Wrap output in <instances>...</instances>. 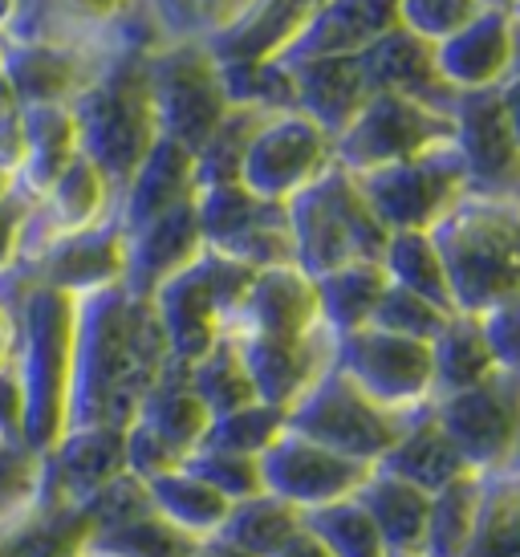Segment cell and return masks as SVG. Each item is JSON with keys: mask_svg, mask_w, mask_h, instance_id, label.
<instances>
[{"mask_svg": "<svg viewBox=\"0 0 520 557\" xmlns=\"http://www.w3.org/2000/svg\"><path fill=\"white\" fill-rule=\"evenodd\" d=\"M362 74H367L374 94H403V98H419L428 107L456 110L459 94L439 78L435 70V46L414 37L411 29H391L383 41H374L367 53H358Z\"/></svg>", "mask_w": 520, "mask_h": 557, "instance_id": "cell-26", "label": "cell"}, {"mask_svg": "<svg viewBox=\"0 0 520 557\" xmlns=\"http://www.w3.org/2000/svg\"><path fill=\"white\" fill-rule=\"evenodd\" d=\"M16 110H21V98H16L9 74H4V65H0V119H9V114H16Z\"/></svg>", "mask_w": 520, "mask_h": 557, "instance_id": "cell-59", "label": "cell"}, {"mask_svg": "<svg viewBox=\"0 0 520 557\" xmlns=\"http://www.w3.org/2000/svg\"><path fill=\"white\" fill-rule=\"evenodd\" d=\"M301 529H306V512L293 509L289 500H281V496L260 493L240 500V505H232L228 521L220 529V542L245 549L248 557H273Z\"/></svg>", "mask_w": 520, "mask_h": 557, "instance_id": "cell-41", "label": "cell"}, {"mask_svg": "<svg viewBox=\"0 0 520 557\" xmlns=\"http://www.w3.org/2000/svg\"><path fill=\"white\" fill-rule=\"evenodd\" d=\"M285 432V411H276L269 403H248L240 411H228V416H215L203 432V444L199 448H215V451H236V456H252L260 460L264 451L276 444V435Z\"/></svg>", "mask_w": 520, "mask_h": 557, "instance_id": "cell-47", "label": "cell"}, {"mask_svg": "<svg viewBox=\"0 0 520 557\" xmlns=\"http://www.w3.org/2000/svg\"><path fill=\"white\" fill-rule=\"evenodd\" d=\"M370 468L358 460H346L337 451L313 444L306 435L285 432L276 435V444L260 456V480L264 493L289 500L293 509L318 512L325 505H337L346 496H358V488L367 484Z\"/></svg>", "mask_w": 520, "mask_h": 557, "instance_id": "cell-16", "label": "cell"}, {"mask_svg": "<svg viewBox=\"0 0 520 557\" xmlns=\"http://www.w3.org/2000/svg\"><path fill=\"white\" fill-rule=\"evenodd\" d=\"M318 330H325L318 281L301 273L297 264L252 273L228 325L232 338H306Z\"/></svg>", "mask_w": 520, "mask_h": 557, "instance_id": "cell-20", "label": "cell"}, {"mask_svg": "<svg viewBox=\"0 0 520 557\" xmlns=\"http://www.w3.org/2000/svg\"><path fill=\"white\" fill-rule=\"evenodd\" d=\"M273 557H334V554H330V549H325V545L318 542L309 529H301V533H297V537H293L285 549H276Z\"/></svg>", "mask_w": 520, "mask_h": 557, "instance_id": "cell-58", "label": "cell"}, {"mask_svg": "<svg viewBox=\"0 0 520 557\" xmlns=\"http://www.w3.org/2000/svg\"><path fill=\"white\" fill-rule=\"evenodd\" d=\"M16 355H21V294L16 301L0 294V374L16 371Z\"/></svg>", "mask_w": 520, "mask_h": 557, "instance_id": "cell-55", "label": "cell"}, {"mask_svg": "<svg viewBox=\"0 0 520 557\" xmlns=\"http://www.w3.org/2000/svg\"><path fill=\"white\" fill-rule=\"evenodd\" d=\"M379 468H386V472H395V476H403V480H411L423 493H435V488H444V484H451V480H459L468 472V465H463V456H459V448H456V440L444 432V423L435 419L431 407L414 411L411 423H407V432L398 435V444L386 451V460Z\"/></svg>", "mask_w": 520, "mask_h": 557, "instance_id": "cell-34", "label": "cell"}, {"mask_svg": "<svg viewBox=\"0 0 520 557\" xmlns=\"http://www.w3.org/2000/svg\"><path fill=\"white\" fill-rule=\"evenodd\" d=\"M484 505H488V476L463 472L459 480L431 493L428 517V557H472V545L484 525Z\"/></svg>", "mask_w": 520, "mask_h": 557, "instance_id": "cell-37", "label": "cell"}, {"mask_svg": "<svg viewBox=\"0 0 520 557\" xmlns=\"http://www.w3.org/2000/svg\"><path fill=\"white\" fill-rule=\"evenodd\" d=\"M29 285H46L70 297H90L126 281V233L119 216L53 240L46 252L13 269Z\"/></svg>", "mask_w": 520, "mask_h": 557, "instance_id": "cell-18", "label": "cell"}, {"mask_svg": "<svg viewBox=\"0 0 520 557\" xmlns=\"http://www.w3.org/2000/svg\"><path fill=\"white\" fill-rule=\"evenodd\" d=\"M383 269H386V277H391V285L411 289V294L428 297V301L456 313L444 257H439L431 233H391L386 252H383Z\"/></svg>", "mask_w": 520, "mask_h": 557, "instance_id": "cell-44", "label": "cell"}, {"mask_svg": "<svg viewBox=\"0 0 520 557\" xmlns=\"http://www.w3.org/2000/svg\"><path fill=\"white\" fill-rule=\"evenodd\" d=\"M451 139H456V123L447 110L428 107L419 98H403V94H370L358 119L334 139V163L350 175H367V171L428 156Z\"/></svg>", "mask_w": 520, "mask_h": 557, "instance_id": "cell-9", "label": "cell"}, {"mask_svg": "<svg viewBox=\"0 0 520 557\" xmlns=\"http://www.w3.org/2000/svg\"><path fill=\"white\" fill-rule=\"evenodd\" d=\"M334 367L354 387H362L374 403L391 411L414 416L435 403V374H431V342L386 334L379 325L354 330L337 338Z\"/></svg>", "mask_w": 520, "mask_h": 557, "instance_id": "cell-12", "label": "cell"}, {"mask_svg": "<svg viewBox=\"0 0 520 557\" xmlns=\"http://www.w3.org/2000/svg\"><path fill=\"white\" fill-rule=\"evenodd\" d=\"M77 297L21 281V355L16 383L25 395V444L53 451L70 435L74 407Z\"/></svg>", "mask_w": 520, "mask_h": 557, "instance_id": "cell-2", "label": "cell"}, {"mask_svg": "<svg viewBox=\"0 0 520 557\" xmlns=\"http://www.w3.org/2000/svg\"><path fill=\"white\" fill-rule=\"evenodd\" d=\"M447 318H451V310H444V306H435V301L411 294V289L386 285V294H383V301H379V310H374V322L370 325H379V330H386V334L431 342L439 330H444Z\"/></svg>", "mask_w": 520, "mask_h": 557, "instance_id": "cell-48", "label": "cell"}, {"mask_svg": "<svg viewBox=\"0 0 520 557\" xmlns=\"http://www.w3.org/2000/svg\"><path fill=\"white\" fill-rule=\"evenodd\" d=\"M398 25L403 0H318L276 62L301 65L318 58H358Z\"/></svg>", "mask_w": 520, "mask_h": 557, "instance_id": "cell-21", "label": "cell"}, {"mask_svg": "<svg viewBox=\"0 0 520 557\" xmlns=\"http://www.w3.org/2000/svg\"><path fill=\"white\" fill-rule=\"evenodd\" d=\"M391 557H428V554H391Z\"/></svg>", "mask_w": 520, "mask_h": 557, "instance_id": "cell-64", "label": "cell"}, {"mask_svg": "<svg viewBox=\"0 0 520 557\" xmlns=\"http://www.w3.org/2000/svg\"><path fill=\"white\" fill-rule=\"evenodd\" d=\"M94 533L90 505H53L0 529V557H86Z\"/></svg>", "mask_w": 520, "mask_h": 557, "instance_id": "cell-36", "label": "cell"}, {"mask_svg": "<svg viewBox=\"0 0 520 557\" xmlns=\"http://www.w3.org/2000/svg\"><path fill=\"white\" fill-rule=\"evenodd\" d=\"M25 159H29V126H25V107H21L16 114L0 119V171L16 184Z\"/></svg>", "mask_w": 520, "mask_h": 557, "instance_id": "cell-54", "label": "cell"}, {"mask_svg": "<svg viewBox=\"0 0 520 557\" xmlns=\"http://www.w3.org/2000/svg\"><path fill=\"white\" fill-rule=\"evenodd\" d=\"M451 123H456V151L468 171V196L520 200V147L505 119L500 94H459Z\"/></svg>", "mask_w": 520, "mask_h": 557, "instance_id": "cell-17", "label": "cell"}, {"mask_svg": "<svg viewBox=\"0 0 520 557\" xmlns=\"http://www.w3.org/2000/svg\"><path fill=\"white\" fill-rule=\"evenodd\" d=\"M293 74L297 114H306L325 135H342L370 102V82L358 58H318V62L285 65Z\"/></svg>", "mask_w": 520, "mask_h": 557, "instance_id": "cell-28", "label": "cell"}, {"mask_svg": "<svg viewBox=\"0 0 520 557\" xmlns=\"http://www.w3.org/2000/svg\"><path fill=\"white\" fill-rule=\"evenodd\" d=\"M269 110L257 107H228V114L220 119L208 143L196 151V187H215V184H240V168L257 131L264 126Z\"/></svg>", "mask_w": 520, "mask_h": 557, "instance_id": "cell-45", "label": "cell"}, {"mask_svg": "<svg viewBox=\"0 0 520 557\" xmlns=\"http://www.w3.org/2000/svg\"><path fill=\"white\" fill-rule=\"evenodd\" d=\"M480 322H484V334H488L496 371L520 379V297H508L500 306H492L488 313H480Z\"/></svg>", "mask_w": 520, "mask_h": 557, "instance_id": "cell-52", "label": "cell"}, {"mask_svg": "<svg viewBox=\"0 0 520 557\" xmlns=\"http://www.w3.org/2000/svg\"><path fill=\"white\" fill-rule=\"evenodd\" d=\"M496 94H500L505 119H508V126H512V139H517V147H520V53H517V65H512V74H508V78L496 86Z\"/></svg>", "mask_w": 520, "mask_h": 557, "instance_id": "cell-57", "label": "cell"}, {"mask_svg": "<svg viewBox=\"0 0 520 557\" xmlns=\"http://www.w3.org/2000/svg\"><path fill=\"white\" fill-rule=\"evenodd\" d=\"M168 367L171 350L151 297H135L126 285L77 297L70 428H126Z\"/></svg>", "mask_w": 520, "mask_h": 557, "instance_id": "cell-1", "label": "cell"}, {"mask_svg": "<svg viewBox=\"0 0 520 557\" xmlns=\"http://www.w3.org/2000/svg\"><path fill=\"white\" fill-rule=\"evenodd\" d=\"M484 4H496V9H508V4H512V0H484Z\"/></svg>", "mask_w": 520, "mask_h": 557, "instance_id": "cell-63", "label": "cell"}, {"mask_svg": "<svg viewBox=\"0 0 520 557\" xmlns=\"http://www.w3.org/2000/svg\"><path fill=\"white\" fill-rule=\"evenodd\" d=\"M520 53V29L508 9L488 4L472 25L435 46V70L456 94L496 90L512 74Z\"/></svg>", "mask_w": 520, "mask_h": 557, "instance_id": "cell-23", "label": "cell"}, {"mask_svg": "<svg viewBox=\"0 0 520 557\" xmlns=\"http://www.w3.org/2000/svg\"><path fill=\"white\" fill-rule=\"evenodd\" d=\"M362 509L374 517V525L383 533L391 554H423L428 542V517H431V493L419 484L395 476L386 468H370L367 484L358 488Z\"/></svg>", "mask_w": 520, "mask_h": 557, "instance_id": "cell-31", "label": "cell"}, {"mask_svg": "<svg viewBox=\"0 0 520 557\" xmlns=\"http://www.w3.org/2000/svg\"><path fill=\"white\" fill-rule=\"evenodd\" d=\"M203 233L196 220V200L171 208L151 224L126 233V289L135 297H151L163 281H171L179 269L203 252Z\"/></svg>", "mask_w": 520, "mask_h": 557, "instance_id": "cell-25", "label": "cell"}, {"mask_svg": "<svg viewBox=\"0 0 520 557\" xmlns=\"http://www.w3.org/2000/svg\"><path fill=\"white\" fill-rule=\"evenodd\" d=\"M459 313H488L508 297H520V200L463 196L435 228Z\"/></svg>", "mask_w": 520, "mask_h": 557, "instance_id": "cell-3", "label": "cell"}, {"mask_svg": "<svg viewBox=\"0 0 520 557\" xmlns=\"http://www.w3.org/2000/svg\"><path fill=\"white\" fill-rule=\"evenodd\" d=\"M354 180L362 184L374 216L386 224V233H431L468 196V171L456 151V139L428 156L383 171H367Z\"/></svg>", "mask_w": 520, "mask_h": 557, "instance_id": "cell-11", "label": "cell"}, {"mask_svg": "<svg viewBox=\"0 0 520 557\" xmlns=\"http://www.w3.org/2000/svg\"><path fill=\"white\" fill-rule=\"evenodd\" d=\"M444 432L475 476H496L520 456V379L492 374L488 383L431 403Z\"/></svg>", "mask_w": 520, "mask_h": 557, "instance_id": "cell-14", "label": "cell"}, {"mask_svg": "<svg viewBox=\"0 0 520 557\" xmlns=\"http://www.w3.org/2000/svg\"><path fill=\"white\" fill-rule=\"evenodd\" d=\"M110 58L65 46L0 41V65L13 82L21 107H70L77 94L107 70Z\"/></svg>", "mask_w": 520, "mask_h": 557, "instance_id": "cell-24", "label": "cell"}, {"mask_svg": "<svg viewBox=\"0 0 520 557\" xmlns=\"http://www.w3.org/2000/svg\"><path fill=\"white\" fill-rule=\"evenodd\" d=\"M196 476H203L215 493H224L232 505H240L248 496L264 493V480H260V460L252 456H236V451H215V448H196L184 460Z\"/></svg>", "mask_w": 520, "mask_h": 557, "instance_id": "cell-49", "label": "cell"}, {"mask_svg": "<svg viewBox=\"0 0 520 557\" xmlns=\"http://www.w3.org/2000/svg\"><path fill=\"white\" fill-rule=\"evenodd\" d=\"M143 493H147V505H151L168 525L187 533L191 542H215L232 512L228 496L215 493L212 484H208L203 476H196L187 465L147 480Z\"/></svg>", "mask_w": 520, "mask_h": 557, "instance_id": "cell-32", "label": "cell"}, {"mask_svg": "<svg viewBox=\"0 0 520 557\" xmlns=\"http://www.w3.org/2000/svg\"><path fill=\"white\" fill-rule=\"evenodd\" d=\"M0 41L65 46L86 53L163 49L147 0H0Z\"/></svg>", "mask_w": 520, "mask_h": 557, "instance_id": "cell-6", "label": "cell"}, {"mask_svg": "<svg viewBox=\"0 0 520 557\" xmlns=\"http://www.w3.org/2000/svg\"><path fill=\"white\" fill-rule=\"evenodd\" d=\"M472 557H520V484L508 496L488 493Z\"/></svg>", "mask_w": 520, "mask_h": 557, "instance_id": "cell-51", "label": "cell"}, {"mask_svg": "<svg viewBox=\"0 0 520 557\" xmlns=\"http://www.w3.org/2000/svg\"><path fill=\"white\" fill-rule=\"evenodd\" d=\"M203 542H191L187 533L168 525L151 505L114 517V525H98L90 554L107 557H191Z\"/></svg>", "mask_w": 520, "mask_h": 557, "instance_id": "cell-42", "label": "cell"}, {"mask_svg": "<svg viewBox=\"0 0 520 557\" xmlns=\"http://www.w3.org/2000/svg\"><path fill=\"white\" fill-rule=\"evenodd\" d=\"M508 16L517 21V29H520V0H512V4H508Z\"/></svg>", "mask_w": 520, "mask_h": 557, "instance_id": "cell-62", "label": "cell"}, {"mask_svg": "<svg viewBox=\"0 0 520 557\" xmlns=\"http://www.w3.org/2000/svg\"><path fill=\"white\" fill-rule=\"evenodd\" d=\"M431 374H435V399L472 391L480 383H488L492 374H500L484 322L475 313L456 310L444 322V330L431 338Z\"/></svg>", "mask_w": 520, "mask_h": 557, "instance_id": "cell-35", "label": "cell"}, {"mask_svg": "<svg viewBox=\"0 0 520 557\" xmlns=\"http://www.w3.org/2000/svg\"><path fill=\"white\" fill-rule=\"evenodd\" d=\"M330 168H334V135H325L306 114L285 110L269 114L257 131L240 168V184L260 200L289 203Z\"/></svg>", "mask_w": 520, "mask_h": 557, "instance_id": "cell-15", "label": "cell"}, {"mask_svg": "<svg viewBox=\"0 0 520 557\" xmlns=\"http://www.w3.org/2000/svg\"><path fill=\"white\" fill-rule=\"evenodd\" d=\"M285 216L293 236V264L309 277H325L354 261H383L391 240L362 184L337 163L285 203Z\"/></svg>", "mask_w": 520, "mask_h": 557, "instance_id": "cell-5", "label": "cell"}, {"mask_svg": "<svg viewBox=\"0 0 520 557\" xmlns=\"http://www.w3.org/2000/svg\"><path fill=\"white\" fill-rule=\"evenodd\" d=\"M0 435L4 440H25V395L13 374H0Z\"/></svg>", "mask_w": 520, "mask_h": 557, "instance_id": "cell-56", "label": "cell"}, {"mask_svg": "<svg viewBox=\"0 0 520 557\" xmlns=\"http://www.w3.org/2000/svg\"><path fill=\"white\" fill-rule=\"evenodd\" d=\"M313 281H318L322 322L334 338H346L354 330H367V325L374 322V310H379V301H383L386 285H391L383 261L342 264V269L325 273V277H313Z\"/></svg>", "mask_w": 520, "mask_h": 557, "instance_id": "cell-39", "label": "cell"}, {"mask_svg": "<svg viewBox=\"0 0 520 557\" xmlns=\"http://www.w3.org/2000/svg\"><path fill=\"white\" fill-rule=\"evenodd\" d=\"M248 281H252L248 264L203 248L187 269H179L175 277L154 289L151 306L163 325L171 362L191 367L199 355H208L215 342L228 334Z\"/></svg>", "mask_w": 520, "mask_h": 557, "instance_id": "cell-7", "label": "cell"}, {"mask_svg": "<svg viewBox=\"0 0 520 557\" xmlns=\"http://www.w3.org/2000/svg\"><path fill=\"white\" fill-rule=\"evenodd\" d=\"M77 139L82 156L110 180L123 196L138 163L159 143V119L151 102V78H147V53L123 49L107 62V70L77 94L74 102Z\"/></svg>", "mask_w": 520, "mask_h": 557, "instance_id": "cell-4", "label": "cell"}, {"mask_svg": "<svg viewBox=\"0 0 520 557\" xmlns=\"http://www.w3.org/2000/svg\"><path fill=\"white\" fill-rule=\"evenodd\" d=\"M191 557H248L245 549H236V545H228V542H220V537H215V542H203L196 549V554Z\"/></svg>", "mask_w": 520, "mask_h": 557, "instance_id": "cell-60", "label": "cell"}, {"mask_svg": "<svg viewBox=\"0 0 520 557\" xmlns=\"http://www.w3.org/2000/svg\"><path fill=\"white\" fill-rule=\"evenodd\" d=\"M196 220L203 245L248 264L252 273L293 264V236L285 203L252 196L245 184L196 187Z\"/></svg>", "mask_w": 520, "mask_h": 557, "instance_id": "cell-13", "label": "cell"}, {"mask_svg": "<svg viewBox=\"0 0 520 557\" xmlns=\"http://www.w3.org/2000/svg\"><path fill=\"white\" fill-rule=\"evenodd\" d=\"M13 191H16V184L4 175V171H0V200H4V196H13Z\"/></svg>", "mask_w": 520, "mask_h": 557, "instance_id": "cell-61", "label": "cell"}, {"mask_svg": "<svg viewBox=\"0 0 520 557\" xmlns=\"http://www.w3.org/2000/svg\"><path fill=\"white\" fill-rule=\"evenodd\" d=\"M114 212H119V191L110 187V180L94 168L90 159L77 156L53 180L46 196L29 203V220H25V236H21V264L33 261L37 252H46L53 240L82 233V228H94V224L110 220Z\"/></svg>", "mask_w": 520, "mask_h": 557, "instance_id": "cell-19", "label": "cell"}, {"mask_svg": "<svg viewBox=\"0 0 520 557\" xmlns=\"http://www.w3.org/2000/svg\"><path fill=\"white\" fill-rule=\"evenodd\" d=\"M49 456L62 484L58 505H90L94 496H102L110 484L126 476L123 428H70V435Z\"/></svg>", "mask_w": 520, "mask_h": 557, "instance_id": "cell-29", "label": "cell"}, {"mask_svg": "<svg viewBox=\"0 0 520 557\" xmlns=\"http://www.w3.org/2000/svg\"><path fill=\"white\" fill-rule=\"evenodd\" d=\"M236 346L252 374L257 399L289 416L293 407L318 387V379L334 367L337 338L330 330H318L306 338H236Z\"/></svg>", "mask_w": 520, "mask_h": 557, "instance_id": "cell-22", "label": "cell"}, {"mask_svg": "<svg viewBox=\"0 0 520 557\" xmlns=\"http://www.w3.org/2000/svg\"><path fill=\"white\" fill-rule=\"evenodd\" d=\"M306 529L334 557H391L374 517L362 509L358 496H346L337 505H325L318 512H306Z\"/></svg>", "mask_w": 520, "mask_h": 557, "instance_id": "cell-46", "label": "cell"}, {"mask_svg": "<svg viewBox=\"0 0 520 557\" xmlns=\"http://www.w3.org/2000/svg\"><path fill=\"white\" fill-rule=\"evenodd\" d=\"M187 383H191V391L199 395V403L208 407L212 419L240 411L248 403H260L257 387H252V374L245 367V355H240L236 338H228V334L215 342L208 355H199L187 367Z\"/></svg>", "mask_w": 520, "mask_h": 557, "instance_id": "cell-43", "label": "cell"}, {"mask_svg": "<svg viewBox=\"0 0 520 557\" xmlns=\"http://www.w3.org/2000/svg\"><path fill=\"white\" fill-rule=\"evenodd\" d=\"M318 0H257L240 25H232L224 37L203 46L220 65H257L276 62L297 29L306 25Z\"/></svg>", "mask_w": 520, "mask_h": 557, "instance_id": "cell-30", "label": "cell"}, {"mask_svg": "<svg viewBox=\"0 0 520 557\" xmlns=\"http://www.w3.org/2000/svg\"><path fill=\"white\" fill-rule=\"evenodd\" d=\"M29 203L21 191L0 200V277H9L21 264V236H25V220H29Z\"/></svg>", "mask_w": 520, "mask_h": 557, "instance_id": "cell-53", "label": "cell"}, {"mask_svg": "<svg viewBox=\"0 0 520 557\" xmlns=\"http://www.w3.org/2000/svg\"><path fill=\"white\" fill-rule=\"evenodd\" d=\"M25 126H29V159L16 180V191L25 200H41L53 180L82 156V139L70 107H25Z\"/></svg>", "mask_w": 520, "mask_h": 557, "instance_id": "cell-38", "label": "cell"}, {"mask_svg": "<svg viewBox=\"0 0 520 557\" xmlns=\"http://www.w3.org/2000/svg\"><path fill=\"white\" fill-rule=\"evenodd\" d=\"M484 9H488L484 0H403V29L439 46L447 37H456L463 25H472Z\"/></svg>", "mask_w": 520, "mask_h": 557, "instance_id": "cell-50", "label": "cell"}, {"mask_svg": "<svg viewBox=\"0 0 520 557\" xmlns=\"http://www.w3.org/2000/svg\"><path fill=\"white\" fill-rule=\"evenodd\" d=\"M147 78L159 135L196 156L232 107L220 62L203 46H163L147 53Z\"/></svg>", "mask_w": 520, "mask_h": 557, "instance_id": "cell-10", "label": "cell"}, {"mask_svg": "<svg viewBox=\"0 0 520 557\" xmlns=\"http://www.w3.org/2000/svg\"><path fill=\"white\" fill-rule=\"evenodd\" d=\"M252 4L257 0H147V16L163 46H212Z\"/></svg>", "mask_w": 520, "mask_h": 557, "instance_id": "cell-40", "label": "cell"}, {"mask_svg": "<svg viewBox=\"0 0 520 557\" xmlns=\"http://www.w3.org/2000/svg\"><path fill=\"white\" fill-rule=\"evenodd\" d=\"M411 416L391 411L383 403H374L362 387H354L346 374L330 367L318 379V387L285 416V428L306 435L313 444L358 460V465H383L386 451L398 444V435L407 432Z\"/></svg>", "mask_w": 520, "mask_h": 557, "instance_id": "cell-8", "label": "cell"}, {"mask_svg": "<svg viewBox=\"0 0 520 557\" xmlns=\"http://www.w3.org/2000/svg\"><path fill=\"white\" fill-rule=\"evenodd\" d=\"M187 200H196V156L175 139L159 135V143L131 175V184L123 187L114 216L123 224V233H135V228L151 224L154 216H163Z\"/></svg>", "mask_w": 520, "mask_h": 557, "instance_id": "cell-27", "label": "cell"}, {"mask_svg": "<svg viewBox=\"0 0 520 557\" xmlns=\"http://www.w3.org/2000/svg\"><path fill=\"white\" fill-rule=\"evenodd\" d=\"M135 419L143 428H151L184 460L203 444V432L212 423L208 407L199 403V395L187 383V367H179V362H171L168 371L159 374V383L138 399Z\"/></svg>", "mask_w": 520, "mask_h": 557, "instance_id": "cell-33", "label": "cell"}]
</instances>
